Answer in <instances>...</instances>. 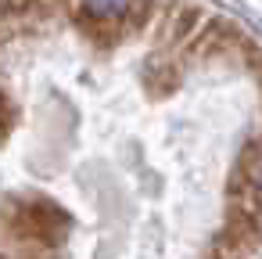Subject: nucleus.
Listing matches in <instances>:
<instances>
[{"mask_svg":"<svg viewBox=\"0 0 262 259\" xmlns=\"http://www.w3.org/2000/svg\"><path fill=\"white\" fill-rule=\"evenodd\" d=\"M8 230L26 241V245H40V248H51L65 237L69 230V216L54 205V202H43V198H33V202H15L8 209Z\"/></svg>","mask_w":262,"mask_h":259,"instance_id":"1","label":"nucleus"}]
</instances>
